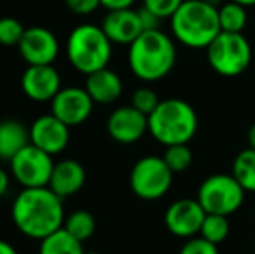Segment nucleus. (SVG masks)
<instances>
[{"label":"nucleus","instance_id":"1","mask_svg":"<svg viewBox=\"0 0 255 254\" xmlns=\"http://www.w3.org/2000/svg\"><path fill=\"white\" fill-rule=\"evenodd\" d=\"M14 227L33 241H44L64 227L63 199L49 187L23 188L16 195L10 207Z\"/></svg>","mask_w":255,"mask_h":254},{"label":"nucleus","instance_id":"2","mask_svg":"<svg viewBox=\"0 0 255 254\" xmlns=\"http://www.w3.org/2000/svg\"><path fill=\"white\" fill-rule=\"evenodd\" d=\"M177 49L170 37L161 30L142 31L128 45L130 71L144 82L165 78L175 66Z\"/></svg>","mask_w":255,"mask_h":254},{"label":"nucleus","instance_id":"3","mask_svg":"<svg viewBox=\"0 0 255 254\" xmlns=\"http://www.w3.org/2000/svg\"><path fill=\"white\" fill-rule=\"evenodd\" d=\"M172 35L189 49H207L221 33L219 7L205 0H184L170 17Z\"/></svg>","mask_w":255,"mask_h":254},{"label":"nucleus","instance_id":"4","mask_svg":"<svg viewBox=\"0 0 255 254\" xmlns=\"http://www.w3.org/2000/svg\"><path fill=\"white\" fill-rule=\"evenodd\" d=\"M148 132L165 148L188 145L198 132L196 110L184 99H161L156 110L148 117Z\"/></svg>","mask_w":255,"mask_h":254},{"label":"nucleus","instance_id":"5","mask_svg":"<svg viewBox=\"0 0 255 254\" xmlns=\"http://www.w3.org/2000/svg\"><path fill=\"white\" fill-rule=\"evenodd\" d=\"M111 52H113V44L98 24H78L68 35V61L75 70L84 75H91L94 71L108 68L111 61Z\"/></svg>","mask_w":255,"mask_h":254},{"label":"nucleus","instance_id":"6","mask_svg":"<svg viewBox=\"0 0 255 254\" xmlns=\"http://www.w3.org/2000/svg\"><path fill=\"white\" fill-rule=\"evenodd\" d=\"M207 61L222 77H238L252 63V45L243 33L221 31L207 49Z\"/></svg>","mask_w":255,"mask_h":254},{"label":"nucleus","instance_id":"7","mask_svg":"<svg viewBox=\"0 0 255 254\" xmlns=\"http://www.w3.org/2000/svg\"><path fill=\"white\" fill-rule=\"evenodd\" d=\"M245 190L240 187L233 174H212L198 188L196 200L207 214L231 216L245 202Z\"/></svg>","mask_w":255,"mask_h":254},{"label":"nucleus","instance_id":"8","mask_svg":"<svg viewBox=\"0 0 255 254\" xmlns=\"http://www.w3.org/2000/svg\"><path fill=\"white\" fill-rule=\"evenodd\" d=\"M174 183V173L165 164L163 157L148 155L134 164L128 185L135 197L142 200H158L165 197Z\"/></svg>","mask_w":255,"mask_h":254},{"label":"nucleus","instance_id":"9","mask_svg":"<svg viewBox=\"0 0 255 254\" xmlns=\"http://www.w3.org/2000/svg\"><path fill=\"white\" fill-rule=\"evenodd\" d=\"M9 162L10 174L23 188L49 187L54 164H56L52 160V155L42 152L31 143L21 150L16 157H12Z\"/></svg>","mask_w":255,"mask_h":254},{"label":"nucleus","instance_id":"10","mask_svg":"<svg viewBox=\"0 0 255 254\" xmlns=\"http://www.w3.org/2000/svg\"><path fill=\"white\" fill-rule=\"evenodd\" d=\"M205 216L207 213L196 199H179L167 207L163 221L172 235L188 241L200 235Z\"/></svg>","mask_w":255,"mask_h":254},{"label":"nucleus","instance_id":"11","mask_svg":"<svg viewBox=\"0 0 255 254\" xmlns=\"http://www.w3.org/2000/svg\"><path fill=\"white\" fill-rule=\"evenodd\" d=\"M59 40L49 28L30 26L21 38L17 51L28 66L52 64L59 56Z\"/></svg>","mask_w":255,"mask_h":254},{"label":"nucleus","instance_id":"12","mask_svg":"<svg viewBox=\"0 0 255 254\" xmlns=\"http://www.w3.org/2000/svg\"><path fill=\"white\" fill-rule=\"evenodd\" d=\"M94 105L85 87H64L51 101V113L68 127H77L92 115Z\"/></svg>","mask_w":255,"mask_h":254},{"label":"nucleus","instance_id":"13","mask_svg":"<svg viewBox=\"0 0 255 254\" xmlns=\"http://www.w3.org/2000/svg\"><path fill=\"white\" fill-rule=\"evenodd\" d=\"M106 131L113 141L120 145H132L148 132V117L132 105L118 106L108 117Z\"/></svg>","mask_w":255,"mask_h":254},{"label":"nucleus","instance_id":"14","mask_svg":"<svg viewBox=\"0 0 255 254\" xmlns=\"http://www.w3.org/2000/svg\"><path fill=\"white\" fill-rule=\"evenodd\" d=\"M24 96L35 103H51L61 91V75L54 64L28 66L21 75Z\"/></svg>","mask_w":255,"mask_h":254},{"label":"nucleus","instance_id":"15","mask_svg":"<svg viewBox=\"0 0 255 254\" xmlns=\"http://www.w3.org/2000/svg\"><path fill=\"white\" fill-rule=\"evenodd\" d=\"M30 141L49 155H59L70 143V127L52 113H47L35 119L30 126Z\"/></svg>","mask_w":255,"mask_h":254},{"label":"nucleus","instance_id":"16","mask_svg":"<svg viewBox=\"0 0 255 254\" xmlns=\"http://www.w3.org/2000/svg\"><path fill=\"white\" fill-rule=\"evenodd\" d=\"M101 28L111 44L118 45H130L144 31L137 9L108 10L101 23Z\"/></svg>","mask_w":255,"mask_h":254},{"label":"nucleus","instance_id":"17","mask_svg":"<svg viewBox=\"0 0 255 254\" xmlns=\"http://www.w3.org/2000/svg\"><path fill=\"white\" fill-rule=\"evenodd\" d=\"M85 180H87V173H85L84 166L78 160L66 159L54 164L49 188L64 200L66 197L80 192L85 185Z\"/></svg>","mask_w":255,"mask_h":254},{"label":"nucleus","instance_id":"18","mask_svg":"<svg viewBox=\"0 0 255 254\" xmlns=\"http://www.w3.org/2000/svg\"><path fill=\"white\" fill-rule=\"evenodd\" d=\"M85 91L89 92L92 101L98 105H111V103L118 101V98L122 96L124 84L117 71L103 68V70L87 75Z\"/></svg>","mask_w":255,"mask_h":254},{"label":"nucleus","instance_id":"19","mask_svg":"<svg viewBox=\"0 0 255 254\" xmlns=\"http://www.w3.org/2000/svg\"><path fill=\"white\" fill-rule=\"evenodd\" d=\"M30 127L14 119L0 122V153L3 160H10L30 145Z\"/></svg>","mask_w":255,"mask_h":254},{"label":"nucleus","instance_id":"20","mask_svg":"<svg viewBox=\"0 0 255 254\" xmlns=\"http://www.w3.org/2000/svg\"><path fill=\"white\" fill-rule=\"evenodd\" d=\"M38 254H85L80 241L71 237L64 228L40 241Z\"/></svg>","mask_w":255,"mask_h":254},{"label":"nucleus","instance_id":"21","mask_svg":"<svg viewBox=\"0 0 255 254\" xmlns=\"http://www.w3.org/2000/svg\"><path fill=\"white\" fill-rule=\"evenodd\" d=\"M233 178L245 192H255V150L245 148L233 162Z\"/></svg>","mask_w":255,"mask_h":254},{"label":"nucleus","instance_id":"22","mask_svg":"<svg viewBox=\"0 0 255 254\" xmlns=\"http://www.w3.org/2000/svg\"><path fill=\"white\" fill-rule=\"evenodd\" d=\"M249 21V14H247V7L240 5V3L229 2L219 5V23H221L222 31H229V33H243Z\"/></svg>","mask_w":255,"mask_h":254},{"label":"nucleus","instance_id":"23","mask_svg":"<svg viewBox=\"0 0 255 254\" xmlns=\"http://www.w3.org/2000/svg\"><path fill=\"white\" fill-rule=\"evenodd\" d=\"M64 230L75 237L77 241L85 242L94 235L96 232V220L89 211L78 209L73 211L71 214H68L66 220H64Z\"/></svg>","mask_w":255,"mask_h":254},{"label":"nucleus","instance_id":"24","mask_svg":"<svg viewBox=\"0 0 255 254\" xmlns=\"http://www.w3.org/2000/svg\"><path fill=\"white\" fill-rule=\"evenodd\" d=\"M229 235V221L226 216H219V214H207L205 221L200 230V237L205 241L212 242V244L219 246L228 239Z\"/></svg>","mask_w":255,"mask_h":254},{"label":"nucleus","instance_id":"25","mask_svg":"<svg viewBox=\"0 0 255 254\" xmlns=\"http://www.w3.org/2000/svg\"><path fill=\"white\" fill-rule=\"evenodd\" d=\"M163 160L174 174L184 173L193 164V152L188 145H174L167 146L163 153Z\"/></svg>","mask_w":255,"mask_h":254},{"label":"nucleus","instance_id":"26","mask_svg":"<svg viewBox=\"0 0 255 254\" xmlns=\"http://www.w3.org/2000/svg\"><path fill=\"white\" fill-rule=\"evenodd\" d=\"M26 28L23 26L19 19L16 17H0V45L3 47H17L23 38Z\"/></svg>","mask_w":255,"mask_h":254},{"label":"nucleus","instance_id":"27","mask_svg":"<svg viewBox=\"0 0 255 254\" xmlns=\"http://www.w3.org/2000/svg\"><path fill=\"white\" fill-rule=\"evenodd\" d=\"M160 101L161 99L158 98L156 91H153L151 87H139L132 92L130 105L141 113H144L146 117H149L156 110V106L160 105Z\"/></svg>","mask_w":255,"mask_h":254},{"label":"nucleus","instance_id":"28","mask_svg":"<svg viewBox=\"0 0 255 254\" xmlns=\"http://www.w3.org/2000/svg\"><path fill=\"white\" fill-rule=\"evenodd\" d=\"M184 0H142V7L151 10L154 16H158L161 21L170 19L177 9L182 5Z\"/></svg>","mask_w":255,"mask_h":254},{"label":"nucleus","instance_id":"29","mask_svg":"<svg viewBox=\"0 0 255 254\" xmlns=\"http://www.w3.org/2000/svg\"><path fill=\"white\" fill-rule=\"evenodd\" d=\"M179 254H219V249L215 244L205 241L203 237H193L182 244Z\"/></svg>","mask_w":255,"mask_h":254},{"label":"nucleus","instance_id":"30","mask_svg":"<svg viewBox=\"0 0 255 254\" xmlns=\"http://www.w3.org/2000/svg\"><path fill=\"white\" fill-rule=\"evenodd\" d=\"M64 5L77 16H89L101 7V0H64Z\"/></svg>","mask_w":255,"mask_h":254},{"label":"nucleus","instance_id":"31","mask_svg":"<svg viewBox=\"0 0 255 254\" xmlns=\"http://www.w3.org/2000/svg\"><path fill=\"white\" fill-rule=\"evenodd\" d=\"M139 19H141L142 30L144 31H153V30H160V23L161 19L158 16H154L151 10H148L146 7H139Z\"/></svg>","mask_w":255,"mask_h":254},{"label":"nucleus","instance_id":"32","mask_svg":"<svg viewBox=\"0 0 255 254\" xmlns=\"http://www.w3.org/2000/svg\"><path fill=\"white\" fill-rule=\"evenodd\" d=\"M135 0H101V7L108 10H120V9H132Z\"/></svg>","mask_w":255,"mask_h":254},{"label":"nucleus","instance_id":"33","mask_svg":"<svg viewBox=\"0 0 255 254\" xmlns=\"http://www.w3.org/2000/svg\"><path fill=\"white\" fill-rule=\"evenodd\" d=\"M9 190V174L5 173V169L0 167V197H3Z\"/></svg>","mask_w":255,"mask_h":254},{"label":"nucleus","instance_id":"34","mask_svg":"<svg viewBox=\"0 0 255 254\" xmlns=\"http://www.w3.org/2000/svg\"><path fill=\"white\" fill-rule=\"evenodd\" d=\"M0 254H17V251L12 244H9L7 241L0 239Z\"/></svg>","mask_w":255,"mask_h":254},{"label":"nucleus","instance_id":"35","mask_svg":"<svg viewBox=\"0 0 255 254\" xmlns=\"http://www.w3.org/2000/svg\"><path fill=\"white\" fill-rule=\"evenodd\" d=\"M247 139H249V146H250V148L255 150V124L249 129V136H247Z\"/></svg>","mask_w":255,"mask_h":254},{"label":"nucleus","instance_id":"36","mask_svg":"<svg viewBox=\"0 0 255 254\" xmlns=\"http://www.w3.org/2000/svg\"><path fill=\"white\" fill-rule=\"evenodd\" d=\"M233 2L240 3V5H243V7H252V5H255V0H233Z\"/></svg>","mask_w":255,"mask_h":254},{"label":"nucleus","instance_id":"37","mask_svg":"<svg viewBox=\"0 0 255 254\" xmlns=\"http://www.w3.org/2000/svg\"><path fill=\"white\" fill-rule=\"evenodd\" d=\"M205 2H208V3H212L214 7H217L219 3H221V0H205ZM221 5H222V3H221Z\"/></svg>","mask_w":255,"mask_h":254},{"label":"nucleus","instance_id":"38","mask_svg":"<svg viewBox=\"0 0 255 254\" xmlns=\"http://www.w3.org/2000/svg\"><path fill=\"white\" fill-rule=\"evenodd\" d=\"M85 254H101V253H94V251H91V253H85Z\"/></svg>","mask_w":255,"mask_h":254},{"label":"nucleus","instance_id":"39","mask_svg":"<svg viewBox=\"0 0 255 254\" xmlns=\"http://www.w3.org/2000/svg\"><path fill=\"white\" fill-rule=\"evenodd\" d=\"M0 160H2V153H0Z\"/></svg>","mask_w":255,"mask_h":254},{"label":"nucleus","instance_id":"40","mask_svg":"<svg viewBox=\"0 0 255 254\" xmlns=\"http://www.w3.org/2000/svg\"><path fill=\"white\" fill-rule=\"evenodd\" d=\"M254 254H255V248H254Z\"/></svg>","mask_w":255,"mask_h":254}]
</instances>
